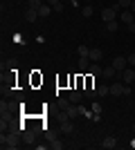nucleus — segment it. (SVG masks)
I'll list each match as a JSON object with an SVG mask.
<instances>
[{
    "label": "nucleus",
    "mask_w": 135,
    "mask_h": 150,
    "mask_svg": "<svg viewBox=\"0 0 135 150\" xmlns=\"http://www.w3.org/2000/svg\"><path fill=\"white\" fill-rule=\"evenodd\" d=\"M0 146L2 148H18V134L16 132H2V137H0Z\"/></svg>",
    "instance_id": "1"
},
{
    "label": "nucleus",
    "mask_w": 135,
    "mask_h": 150,
    "mask_svg": "<svg viewBox=\"0 0 135 150\" xmlns=\"http://www.w3.org/2000/svg\"><path fill=\"white\" fill-rule=\"evenodd\" d=\"M117 9H119V5H115V7H104V9H101V20H104V23L115 20L117 18Z\"/></svg>",
    "instance_id": "2"
},
{
    "label": "nucleus",
    "mask_w": 135,
    "mask_h": 150,
    "mask_svg": "<svg viewBox=\"0 0 135 150\" xmlns=\"http://www.w3.org/2000/svg\"><path fill=\"white\" fill-rule=\"evenodd\" d=\"M110 65H113L117 72H124V69H126V65H129V61H126V56H115Z\"/></svg>",
    "instance_id": "3"
},
{
    "label": "nucleus",
    "mask_w": 135,
    "mask_h": 150,
    "mask_svg": "<svg viewBox=\"0 0 135 150\" xmlns=\"http://www.w3.org/2000/svg\"><path fill=\"white\" fill-rule=\"evenodd\" d=\"M124 92H126V85H124V83H113V88H110V94H113V96H124Z\"/></svg>",
    "instance_id": "4"
},
{
    "label": "nucleus",
    "mask_w": 135,
    "mask_h": 150,
    "mask_svg": "<svg viewBox=\"0 0 135 150\" xmlns=\"http://www.w3.org/2000/svg\"><path fill=\"white\" fill-rule=\"evenodd\" d=\"M119 74H122V79H124V83H133L135 81V72L131 67H126L124 69V72H119Z\"/></svg>",
    "instance_id": "5"
},
{
    "label": "nucleus",
    "mask_w": 135,
    "mask_h": 150,
    "mask_svg": "<svg viewBox=\"0 0 135 150\" xmlns=\"http://www.w3.org/2000/svg\"><path fill=\"white\" fill-rule=\"evenodd\" d=\"M88 58H90V61H92V63H99V61H101V58H104V52H101V50H97V47H95V50H90Z\"/></svg>",
    "instance_id": "6"
},
{
    "label": "nucleus",
    "mask_w": 135,
    "mask_h": 150,
    "mask_svg": "<svg viewBox=\"0 0 135 150\" xmlns=\"http://www.w3.org/2000/svg\"><path fill=\"white\" fill-rule=\"evenodd\" d=\"M36 18H41V16H39V11H36V9H29V7H27V11H25V20H27V23H34Z\"/></svg>",
    "instance_id": "7"
},
{
    "label": "nucleus",
    "mask_w": 135,
    "mask_h": 150,
    "mask_svg": "<svg viewBox=\"0 0 135 150\" xmlns=\"http://www.w3.org/2000/svg\"><path fill=\"white\" fill-rule=\"evenodd\" d=\"M115 146H117V139H115V137H106V139L101 141V148H106V150L115 148Z\"/></svg>",
    "instance_id": "8"
},
{
    "label": "nucleus",
    "mask_w": 135,
    "mask_h": 150,
    "mask_svg": "<svg viewBox=\"0 0 135 150\" xmlns=\"http://www.w3.org/2000/svg\"><path fill=\"white\" fill-rule=\"evenodd\" d=\"M119 20H122V23H126V25H129V23H133V11H131V9H124L122 16H119Z\"/></svg>",
    "instance_id": "9"
},
{
    "label": "nucleus",
    "mask_w": 135,
    "mask_h": 150,
    "mask_svg": "<svg viewBox=\"0 0 135 150\" xmlns=\"http://www.w3.org/2000/svg\"><path fill=\"white\" fill-rule=\"evenodd\" d=\"M101 72H104V69L99 67L97 63H92V65L88 67V74H90V76H95V79H97V76H101Z\"/></svg>",
    "instance_id": "10"
},
{
    "label": "nucleus",
    "mask_w": 135,
    "mask_h": 150,
    "mask_svg": "<svg viewBox=\"0 0 135 150\" xmlns=\"http://www.w3.org/2000/svg\"><path fill=\"white\" fill-rule=\"evenodd\" d=\"M52 11H54V9H52V7L47 5V2H45V5H41V7H39V16H41V18H45V16H50Z\"/></svg>",
    "instance_id": "11"
},
{
    "label": "nucleus",
    "mask_w": 135,
    "mask_h": 150,
    "mask_svg": "<svg viewBox=\"0 0 135 150\" xmlns=\"http://www.w3.org/2000/svg\"><path fill=\"white\" fill-rule=\"evenodd\" d=\"M84 96H88V99H95V96H97V88L92 85V83H90L88 88L84 90Z\"/></svg>",
    "instance_id": "12"
},
{
    "label": "nucleus",
    "mask_w": 135,
    "mask_h": 150,
    "mask_svg": "<svg viewBox=\"0 0 135 150\" xmlns=\"http://www.w3.org/2000/svg\"><path fill=\"white\" fill-rule=\"evenodd\" d=\"M59 128H61V132H65V134H70V132L74 130V125H72V121H65V123H61Z\"/></svg>",
    "instance_id": "13"
},
{
    "label": "nucleus",
    "mask_w": 135,
    "mask_h": 150,
    "mask_svg": "<svg viewBox=\"0 0 135 150\" xmlns=\"http://www.w3.org/2000/svg\"><path fill=\"white\" fill-rule=\"evenodd\" d=\"M115 74H117V69L113 67V65H110V67H106V69L101 72V76H104V79H113Z\"/></svg>",
    "instance_id": "14"
},
{
    "label": "nucleus",
    "mask_w": 135,
    "mask_h": 150,
    "mask_svg": "<svg viewBox=\"0 0 135 150\" xmlns=\"http://www.w3.org/2000/svg\"><path fill=\"white\" fill-rule=\"evenodd\" d=\"M92 13H95V9H92V7H90V5L81 7V16H84V18H90V16H92Z\"/></svg>",
    "instance_id": "15"
},
{
    "label": "nucleus",
    "mask_w": 135,
    "mask_h": 150,
    "mask_svg": "<svg viewBox=\"0 0 135 150\" xmlns=\"http://www.w3.org/2000/svg\"><path fill=\"white\" fill-rule=\"evenodd\" d=\"M81 99H84V92H77V90H74V92L70 94V103H79Z\"/></svg>",
    "instance_id": "16"
},
{
    "label": "nucleus",
    "mask_w": 135,
    "mask_h": 150,
    "mask_svg": "<svg viewBox=\"0 0 135 150\" xmlns=\"http://www.w3.org/2000/svg\"><path fill=\"white\" fill-rule=\"evenodd\" d=\"M108 94H110L108 85H99V88H97V96H108Z\"/></svg>",
    "instance_id": "17"
},
{
    "label": "nucleus",
    "mask_w": 135,
    "mask_h": 150,
    "mask_svg": "<svg viewBox=\"0 0 135 150\" xmlns=\"http://www.w3.org/2000/svg\"><path fill=\"white\" fill-rule=\"evenodd\" d=\"M34 137H36L34 132H23V141H25L27 146H29V144H34Z\"/></svg>",
    "instance_id": "18"
},
{
    "label": "nucleus",
    "mask_w": 135,
    "mask_h": 150,
    "mask_svg": "<svg viewBox=\"0 0 135 150\" xmlns=\"http://www.w3.org/2000/svg\"><path fill=\"white\" fill-rule=\"evenodd\" d=\"M106 29H108L110 34H113V31H117V29H119V23H117V20H110V23H106Z\"/></svg>",
    "instance_id": "19"
},
{
    "label": "nucleus",
    "mask_w": 135,
    "mask_h": 150,
    "mask_svg": "<svg viewBox=\"0 0 135 150\" xmlns=\"http://www.w3.org/2000/svg\"><path fill=\"white\" fill-rule=\"evenodd\" d=\"M65 112H68V114H70V119H74V117H77V114H81V110H79V105L77 108H68V110H65Z\"/></svg>",
    "instance_id": "20"
},
{
    "label": "nucleus",
    "mask_w": 135,
    "mask_h": 150,
    "mask_svg": "<svg viewBox=\"0 0 135 150\" xmlns=\"http://www.w3.org/2000/svg\"><path fill=\"white\" fill-rule=\"evenodd\" d=\"M43 5V2H41V0H27V7H29V9H36V11H39V7Z\"/></svg>",
    "instance_id": "21"
},
{
    "label": "nucleus",
    "mask_w": 135,
    "mask_h": 150,
    "mask_svg": "<svg viewBox=\"0 0 135 150\" xmlns=\"http://www.w3.org/2000/svg\"><path fill=\"white\" fill-rule=\"evenodd\" d=\"M70 108V99H59V110H68Z\"/></svg>",
    "instance_id": "22"
},
{
    "label": "nucleus",
    "mask_w": 135,
    "mask_h": 150,
    "mask_svg": "<svg viewBox=\"0 0 135 150\" xmlns=\"http://www.w3.org/2000/svg\"><path fill=\"white\" fill-rule=\"evenodd\" d=\"M77 54H79V56H88L90 50L86 47V45H79V47H77Z\"/></svg>",
    "instance_id": "23"
},
{
    "label": "nucleus",
    "mask_w": 135,
    "mask_h": 150,
    "mask_svg": "<svg viewBox=\"0 0 135 150\" xmlns=\"http://www.w3.org/2000/svg\"><path fill=\"white\" fill-rule=\"evenodd\" d=\"M50 148H54V150H61V148H63V144H61L59 139H50Z\"/></svg>",
    "instance_id": "24"
},
{
    "label": "nucleus",
    "mask_w": 135,
    "mask_h": 150,
    "mask_svg": "<svg viewBox=\"0 0 135 150\" xmlns=\"http://www.w3.org/2000/svg\"><path fill=\"white\" fill-rule=\"evenodd\" d=\"M131 2H133V0H119L117 5H119V9H131Z\"/></svg>",
    "instance_id": "25"
},
{
    "label": "nucleus",
    "mask_w": 135,
    "mask_h": 150,
    "mask_svg": "<svg viewBox=\"0 0 135 150\" xmlns=\"http://www.w3.org/2000/svg\"><path fill=\"white\" fill-rule=\"evenodd\" d=\"M92 112L99 114V112H101V105H99V103H92Z\"/></svg>",
    "instance_id": "26"
},
{
    "label": "nucleus",
    "mask_w": 135,
    "mask_h": 150,
    "mask_svg": "<svg viewBox=\"0 0 135 150\" xmlns=\"http://www.w3.org/2000/svg\"><path fill=\"white\" fill-rule=\"evenodd\" d=\"M52 9H54V11H59V13H61V11H63V2H59V5H54V7H52Z\"/></svg>",
    "instance_id": "27"
},
{
    "label": "nucleus",
    "mask_w": 135,
    "mask_h": 150,
    "mask_svg": "<svg viewBox=\"0 0 135 150\" xmlns=\"http://www.w3.org/2000/svg\"><path fill=\"white\" fill-rule=\"evenodd\" d=\"M126 61H129V65H135V54H129V56H126Z\"/></svg>",
    "instance_id": "28"
},
{
    "label": "nucleus",
    "mask_w": 135,
    "mask_h": 150,
    "mask_svg": "<svg viewBox=\"0 0 135 150\" xmlns=\"http://www.w3.org/2000/svg\"><path fill=\"white\" fill-rule=\"evenodd\" d=\"M45 2H47V5H50V7H54V5H59L61 0H45Z\"/></svg>",
    "instance_id": "29"
},
{
    "label": "nucleus",
    "mask_w": 135,
    "mask_h": 150,
    "mask_svg": "<svg viewBox=\"0 0 135 150\" xmlns=\"http://www.w3.org/2000/svg\"><path fill=\"white\" fill-rule=\"evenodd\" d=\"M129 31H131V34H135V20H133V23H129Z\"/></svg>",
    "instance_id": "30"
},
{
    "label": "nucleus",
    "mask_w": 135,
    "mask_h": 150,
    "mask_svg": "<svg viewBox=\"0 0 135 150\" xmlns=\"http://www.w3.org/2000/svg\"><path fill=\"white\" fill-rule=\"evenodd\" d=\"M131 11L135 13V0H133V2H131Z\"/></svg>",
    "instance_id": "31"
},
{
    "label": "nucleus",
    "mask_w": 135,
    "mask_h": 150,
    "mask_svg": "<svg viewBox=\"0 0 135 150\" xmlns=\"http://www.w3.org/2000/svg\"><path fill=\"white\" fill-rule=\"evenodd\" d=\"M70 2H72V5H74V7H79V0H70Z\"/></svg>",
    "instance_id": "32"
},
{
    "label": "nucleus",
    "mask_w": 135,
    "mask_h": 150,
    "mask_svg": "<svg viewBox=\"0 0 135 150\" xmlns=\"http://www.w3.org/2000/svg\"><path fill=\"white\" fill-rule=\"evenodd\" d=\"M131 146H133V148H135V139H133V141H131Z\"/></svg>",
    "instance_id": "33"
}]
</instances>
